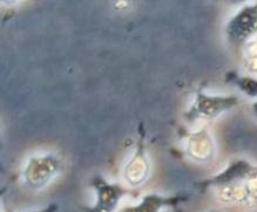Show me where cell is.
Wrapping results in <instances>:
<instances>
[{
  "label": "cell",
  "mask_w": 257,
  "mask_h": 212,
  "mask_svg": "<svg viewBox=\"0 0 257 212\" xmlns=\"http://www.w3.org/2000/svg\"><path fill=\"white\" fill-rule=\"evenodd\" d=\"M238 104V97L232 95H210L202 92L196 93L192 106L186 112V119L189 121L216 119L221 114L235 108Z\"/></svg>",
  "instance_id": "6da1fadb"
},
{
  "label": "cell",
  "mask_w": 257,
  "mask_h": 212,
  "mask_svg": "<svg viewBox=\"0 0 257 212\" xmlns=\"http://www.w3.org/2000/svg\"><path fill=\"white\" fill-rule=\"evenodd\" d=\"M61 170V161L53 154L31 157L24 168V182L30 189L40 190L47 185Z\"/></svg>",
  "instance_id": "7a4b0ae2"
},
{
  "label": "cell",
  "mask_w": 257,
  "mask_h": 212,
  "mask_svg": "<svg viewBox=\"0 0 257 212\" xmlns=\"http://www.w3.org/2000/svg\"><path fill=\"white\" fill-rule=\"evenodd\" d=\"M257 34V3L245 4L229 19L225 37L234 45H244Z\"/></svg>",
  "instance_id": "3957f363"
},
{
  "label": "cell",
  "mask_w": 257,
  "mask_h": 212,
  "mask_svg": "<svg viewBox=\"0 0 257 212\" xmlns=\"http://www.w3.org/2000/svg\"><path fill=\"white\" fill-rule=\"evenodd\" d=\"M91 185L95 191V201L82 207V212H115L121 199L131 192L120 184L109 183L100 175L93 177Z\"/></svg>",
  "instance_id": "277c9868"
},
{
  "label": "cell",
  "mask_w": 257,
  "mask_h": 212,
  "mask_svg": "<svg viewBox=\"0 0 257 212\" xmlns=\"http://www.w3.org/2000/svg\"><path fill=\"white\" fill-rule=\"evenodd\" d=\"M151 166L149 159L144 147V143L140 141L135 148V151L132 158L123 169V176L127 183L133 187H138L148 179Z\"/></svg>",
  "instance_id": "5b68a950"
},
{
  "label": "cell",
  "mask_w": 257,
  "mask_h": 212,
  "mask_svg": "<svg viewBox=\"0 0 257 212\" xmlns=\"http://www.w3.org/2000/svg\"><path fill=\"white\" fill-rule=\"evenodd\" d=\"M257 173V166L253 165L252 163L246 161V159H235L229 164L227 168L222 170L220 173L210 177L209 179L203 182V186L206 187H215V189H220L221 186L227 185L228 183L232 180L243 178V177H248Z\"/></svg>",
  "instance_id": "8992f818"
},
{
  "label": "cell",
  "mask_w": 257,
  "mask_h": 212,
  "mask_svg": "<svg viewBox=\"0 0 257 212\" xmlns=\"http://www.w3.org/2000/svg\"><path fill=\"white\" fill-rule=\"evenodd\" d=\"M186 151L188 156L197 162H209L214 157L215 143L207 129L190 134L187 138Z\"/></svg>",
  "instance_id": "52a82bcc"
},
{
  "label": "cell",
  "mask_w": 257,
  "mask_h": 212,
  "mask_svg": "<svg viewBox=\"0 0 257 212\" xmlns=\"http://www.w3.org/2000/svg\"><path fill=\"white\" fill-rule=\"evenodd\" d=\"M185 196H163L158 193H148L142 198L141 201L137 205L122 207L119 212H161L166 207L176 206L182 200Z\"/></svg>",
  "instance_id": "ba28073f"
},
{
  "label": "cell",
  "mask_w": 257,
  "mask_h": 212,
  "mask_svg": "<svg viewBox=\"0 0 257 212\" xmlns=\"http://www.w3.org/2000/svg\"><path fill=\"white\" fill-rule=\"evenodd\" d=\"M227 81L236 86L239 92L250 99L257 100V78L252 75H239L236 73H229L227 75Z\"/></svg>",
  "instance_id": "9c48e42d"
},
{
  "label": "cell",
  "mask_w": 257,
  "mask_h": 212,
  "mask_svg": "<svg viewBox=\"0 0 257 212\" xmlns=\"http://www.w3.org/2000/svg\"><path fill=\"white\" fill-rule=\"evenodd\" d=\"M243 67L250 75L257 78V39H252L243 46Z\"/></svg>",
  "instance_id": "30bf717a"
},
{
  "label": "cell",
  "mask_w": 257,
  "mask_h": 212,
  "mask_svg": "<svg viewBox=\"0 0 257 212\" xmlns=\"http://www.w3.org/2000/svg\"><path fill=\"white\" fill-rule=\"evenodd\" d=\"M58 210H59L58 204L51 203V204H48L46 207L40 208V210H37V211H32V212H58Z\"/></svg>",
  "instance_id": "8fae6325"
},
{
  "label": "cell",
  "mask_w": 257,
  "mask_h": 212,
  "mask_svg": "<svg viewBox=\"0 0 257 212\" xmlns=\"http://www.w3.org/2000/svg\"><path fill=\"white\" fill-rule=\"evenodd\" d=\"M252 110H253V113H255V115L257 116V100L252 104Z\"/></svg>",
  "instance_id": "7c38bea8"
},
{
  "label": "cell",
  "mask_w": 257,
  "mask_h": 212,
  "mask_svg": "<svg viewBox=\"0 0 257 212\" xmlns=\"http://www.w3.org/2000/svg\"><path fill=\"white\" fill-rule=\"evenodd\" d=\"M211 212H217V211H211Z\"/></svg>",
  "instance_id": "4fadbf2b"
}]
</instances>
